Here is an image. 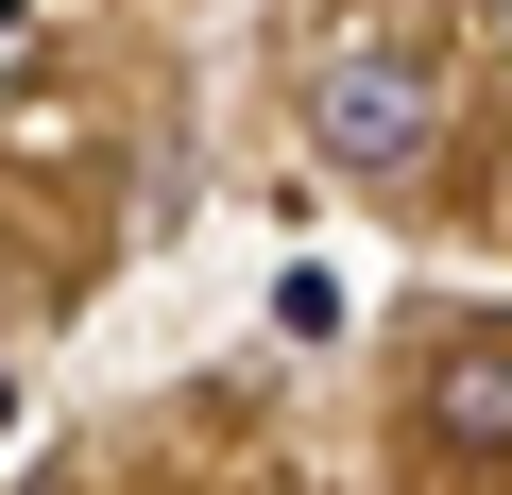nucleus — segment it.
<instances>
[{"mask_svg": "<svg viewBox=\"0 0 512 495\" xmlns=\"http://www.w3.org/2000/svg\"><path fill=\"white\" fill-rule=\"evenodd\" d=\"M427 137H444L427 52L376 35V18H342V35L308 52V154H325V171H427Z\"/></svg>", "mask_w": 512, "mask_h": 495, "instance_id": "nucleus-1", "label": "nucleus"}, {"mask_svg": "<svg viewBox=\"0 0 512 495\" xmlns=\"http://www.w3.org/2000/svg\"><path fill=\"white\" fill-rule=\"evenodd\" d=\"M0 427H18V393H0Z\"/></svg>", "mask_w": 512, "mask_h": 495, "instance_id": "nucleus-4", "label": "nucleus"}, {"mask_svg": "<svg viewBox=\"0 0 512 495\" xmlns=\"http://www.w3.org/2000/svg\"><path fill=\"white\" fill-rule=\"evenodd\" d=\"M18 18H35V0H0V35H18Z\"/></svg>", "mask_w": 512, "mask_h": 495, "instance_id": "nucleus-3", "label": "nucleus"}, {"mask_svg": "<svg viewBox=\"0 0 512 495\" xmlns=\"http://www.w3.org/2000/svg\"><path fill=\"white\" fill-rule=\"evenodd\" d=\"M478 495H512V478H478Z\"/></svg>", "mask_w": 512, "mask_h": 495, "instance_id": "nucleus-5", "label": "nucleus"}, {"mask_svg": "<svg viewBox=\"0 0 512 495\" xmlns=\"http://www.w3.org/2000/svg\"><path fill=\"white\" fill-rule=\"evenodd\" d=\"M427 444H444V461H512V325L444 342V376H427Z\"/></svg>", "mask_w": 512, "mask_h": 495, "instance_id": "nucleus-2", "label": "nucleus"}]
</instances>
